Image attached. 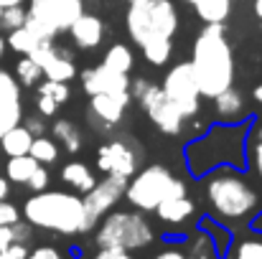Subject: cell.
Wrapping results in <instances>:
<instances>
[{"label":"cell","instance_id":"1","mask_svg":"<svg viewBox=\"0 0 262 259\" xmlns=\"http://www.w3.org/2000/svg\"><path fill=\"white\" fill-rule=\"evenodd\" d=\"M255 127V120H239V122H214L209 125L199 137L188 140L183 145V160L188 175L201 180L206 173L216 168H237L247 171L250 158H247V145H250V132Z\"/></svg>","mask_w":262,"mask_h":259},{"label":"cell","instance_id":"2","mask_svg":"<svg viewBox=\"0 0 262 259\" xmlns=\"http://www.w3.org/2000/svg\"><path fill=\"white\" fill-rule=\"evenodd\" d=\"M191 69L201 97L214 99L234 84V51L227 38L224 23H206L191 49Z\"/></svg>","mask_w":262,"mask_h":259},{"label":"cell","instance_id":"3","mask_svg":"<svg viewBox=\"0 0 262 259\" xmlns=\"http://www.w3.org/2000/svg\"><path fill=\"white\" fill-rule=\"evenodd\" d=\"M247 171H237V168H216V171L206 173L204 180V198L211 208L209 216L224 221V224H234V221H247L257 214L260 208V196L255 191V185L247 180Z\"/></svg>","mask_w":262,"mask_h":259},{"label":"cell","instance_id":"4","mask_svg":"<svg viewBox=\"0 0 262 259\" xmlns=\"http://www.w3.org/2000/svg\"><path fill=\"white\" fill-rule=\"evenodd\" d=\"M23 219L33 229H43L51 234L61 237H77V234H89L87 214L79 193L69 191H38L23 203Z\"/></svg>","mask_w":262,"mask_h":259},{"label":"cell","instance_id":"5","mask_svg":"<svg viewBox=\"0 0 262 259\" xmlns=\"http://www.w3.org/2000/svg\"><path fill=\"white\" fill-rule=\"evenodd\" d=\"M156 239V231L143 211H107L99 219L94 244L99 249H125L138 252L150 247Z\"/></svg>","mask_w":262,"mask_h":259},{"label":"cell","instance_id":"6","mask_svg":"<svg viewBox=\"0 0 262 259\" xmlns=\"http://www.w3.org/2000/svg\"><path fill=\"white\" fill-rule=\"evenodd\" d=\"M125 28L135 46H143L153 38H173L178 31V10L173 0H143L127 5Z\"/></svg>","mask_w":262,"mask_h":259},{"label":"cell","instance_id":"7","mask_svg":"<svg viewBox=\"0 0 262 259\" xmlns=\"http://www.w3.org/2000/svg\"><path fill=\"white\" fill-rule=\"evenodd\" d=\"M188 193L186 183L181 178H176L166 166H148L143 171H135V175L127 178V188H125V201L135 208V211H156V206L168 198V196H183Z\"/></svg>","mask_w":262,"mask_h":259},{"label":"cell","instance_id":"8","mask_svg":"<svg viewBox=\"0 0 262 259\" xmlns=\"http://www.w3.org/2000/svg\"><path fill=\"white\" fill-rule=\"evenodd\" d=\"M84 13V0H28L26 28L54 41Z\"/></svg>","mask_w":262,"mask_h":259},{"label":"cell","instance_id":"9","mask_svg":"<svg viewBox=\"0 0 262 259\" xmlns=\"http://www.w3.org/2000/svg\"><path fill=\"white\" fill-rule=\"evenodd\" d=\"M127 91L133 99H138V104L143 107V112L148 114L156 130H161L163 135H173V137L183 132L186 117L176 109V104L163 94V89L158 84H150L148 79H135L130 82Z\"/></svg>","mask_w":262,"mask_h":259},{"label":"cell","instance_id":"10","mask_svg":"<svg viewBox=\"0 0 262 259\" xmlns=\"http://www.w3.org/2000/svg\"><path fill=\"white\" fill-rule=\"evenodd\" d=\"M161 89L183 117H196L201 112V91H199L193 69H191L188 61H181V64L171 66L168 74L163 77Z\"/></svg>","mask_w":262,"mask_h":259},{"label":"cell","instance_id":"11","mask_svg":"<svg viewBox=\"0 0 262 259\" xmlns=\"http://www.w3.org/2000/svg\"><path fill=\"white\" fill-rule=\"evenodd\" d=\"M125 188H127V178H122V175H104L102 180H97L82 196L89 229H94L99 224V219L122 201Z\"/></svg>","mask_w":262,"mask_h":259},{"label":"cell","instance_id":"12","mask_svg":"<svg viewBox=\"0 0 262 259\" xmlns=\"http://www.w3.org/2000/svg\"><path fill=\"white\" fill-rule=\"evenodd\" d=\"M94 166H97V171H102L104 175L130 178L138 171V155H135V150L125 140H107L104 145L97 148Z\"/></svg>","mask_w":262,"mask_h":259},{"label":"cell","instance_id":"13","mask_svg":"<svg viewBox=\"0 0 262 259\" xmlns=\"http://www.w3.org/2000/svg\"><path fill=\"white\" fill-rule=\"evenodd\" d=\"M28 56L41 66L43 79H51V82H67V84H69V82L77 77V66H74L69 51L54 46V41L46 43V46H41V49H36V51L28 54Z\"/></svg>","mask_w":262,"mask_h":259},{"label":"cell","instance_id":"14","mask_svg":"<svg viewBox=\"0 0 262 259\" xmlns=\"http://www.w3.org/2000/svg\"><path fill=\"white\" fill-rule=\"evenodd\" d=\"M23 122V94L18 79L10 72L0 69V137Z\"/></svg>","mask_w":262,"mask_h":259},{"label":"cell","instance_id":"15","mask_svg":"<svg viewBox=\"0 0 262 259\" xmlns=\"http://www.w3.org/2000/svg\"><path fill=\"white\" fill-rule=\"evenodd\" d=\"M82 79V89L87 97L94 94H112V91H127L130 89V74H120V72H112L107 69L104 64L99 66H89L79 74Z\"/></svg>","mask_w":262,"mask_h":259},{"label":"cell","instance_id":"16","mask_svg":"<svg viewBox=\"0 0 262 259\" xmlns=\"http://www.w3.org/2000/svg\"><path fill=\"white\" fill-rule=\"evenodd\" d=\"M130 102H133L130 91L94 94L89 97V117L102 122V127H115L125 117V109L130 107Z\"/></svg>","mask_w":262,"mask_h":259},{"label":"cell","instance_id":"17","mask_svg":"<svg viewBox=\"0 0 262 259\" xmlns=\"http://www.w3.org/2000/svg\"><path fill=\"white\" fill-rule=\"evenodd\" d=\"M69 38H72V43L77 46V49H97L102 41H104V20L99 18V15H94V13H82L72 26H69Z\"/></svg>","mask_w":262,"mask_h":259},{"label":"cell","instance_id":"18","mask_svg":"<svg viewBox=\"0 0 262 259\" xmlns=\"http://www.w3.org/2000/svg\"><path fill=\"white\" fill-rule=\"evenodd\" d=\"M214 112L219 117V122H239V120H247L250 117V109H247V97L234 89V84L224 91H219L214 99Z\"/></svg>","mask_w":262,"mask_h":259},{"label":"cell","instance_id":"19","mask_svg":"<svg viewBox=\"0 0 262 259\" xmlns=\"http://www.w3.org/2000/svg\"><path fill=\"white\" fill-rule=\"evenodd\" d=\"M199 229L211 239L216 259H227L229 247H232V242H234V231H232L224 221H219V219H214V216H209V214L199 219Z\"/></svg>","mask_w":262,"mask_h":259},{"label":"cell","instance_id":"20","mask_svg":"<svg viewBox=\"0 0 262 259\" xmlns=\"http://www.w3.org/2000/svg\"><path fill=\"white\" fill-rule=\"evenodd\" d=\"M196 211V206H193V201L188 198V193H183V196H168V198H163L158 206H156V216L163 221V224H183L191 214Z\"/></svg>","mask_w":262,"mask_h":259},{"label":"cell","instance_id":"21","mask_svg":"<svg viewBox=\"0 0 262 259\" xmlns=\"http://www.w3.org/2000/svg\"><path fill=\"white\" fill-rule=\"evenodd\" d=\"M61 180H64V185H69L74 193H82V196L97 183L92 168H89L87 163H82V160H69L61 168Z\"/></svg>","mask_w":262,"mask_h":259},{"label":"cell","instance_id":"22","mask_svg":"<svg viewBox=\"0 0 262 259\" xmlns=\"http://www.w3.org/2000/svg\"><path fill=\"white\" fill-rule=\"evenodd\" d=\"M46 43H51V41L43 38V36H38V33H33V31L26 28V26L13 28V31H8V36H5V46L13 49V51L20 54V56H28V54H33L36 49L46 46Z\"/></svg>","mask_w":262,"mask_h":259},{"label":"cell","instance_id":"23","mask_svg":"<svg viewBox=\"0 0 262 259\" xmlns=\"http://www.w3.org/2000/svg\"><path fill=\"white\" fill-rule=\"evenodd\" d=\"M54 140L69 153V155H74V153H79L82 150V145H84V135H82V130L72 122V120H54Z\"/></svg>","mask_w":262,"mask_h":259},{"label":"cell","instance_id":"24","mask_svg":"<svg viewBox=\"0 0 262 259\" xmlns=\"http://www.w3.org/2000/svg\"><path fill=\"white\" fill-rule=\"evenodd\" d=\"M227 259H262V231L250 229L245 237H234Z\"/></svg>","mask_w":262,"mask_h":259},{"label":"cell","instance_id":"25","mask_svg":"<svg viewBox=\"0 0 262 259\" xmlns=\"http://www.w3.org/2000/svg\"><path fill=\"white\" fill-rule=\"evenodd\" d=\"M33 143V135L23 127V125H15L10 127L3 137H0V148L8 158H15V155H28V148Z\"/></svg>","mask_w":262,"mask_h":259},{"label":"cell","instance_id":"26","mask_svg":"<svg viewBox=\"0 0 262 259\" xmlns=\"http://www.w3.org/2000/svg\"><path fill=\"white\" fill-rule=\"evenodd\" d=\"M102 64L112 72H120V74H130L133 66H135V54L127 43H112L104 56H102Z\"/></svg>","mask_w":262,"mask_h":259},{"label":"cell","instance_id":"27","mask_svg":"<svg viewBox=\"0 0 262 259\" xmlns=\"http://www.w3.org/2000/svg\"><path fill=\"white\" fill-rule=\"evenodd\" d=\"M204 23H224L232 13V0H191Z\"/></svg>","mask_w":262,"mask_h":259},{"label":"cell","instance_id":"28","mask_svg":"<svg viewBox=\"0 0 262 259\" xmlns=\"http://www.w3.org/2000/svg\"><path fill=\"white\" fill-rule=\"evenodd\" d=\"M38 166H41V163L33 160L31 155H15V158H8V163H5V178L13 180V183L26 185V180L33 175V171H36Z\"/></svg>","mask_w":262,"mask_h":259},{"label":"cell","instance_id":"29","mask_svg":"<svg viewBox=\"0 0 262 259\" xmlns=\"http://www.w3.org/2000/svg\"><path fill=\"white\" fill-rule=\"evenodd\" d=\"M140 51L150 66H166L171 54H173V41L171 38H153V41L143 43Z\"/></svg>","mask_w":262,"mask_h":259},{"label":"cell","instance_id":"30","mask_svg":"<svg viewBox=\"0 0 262 259\" xmlns=\"http://www.w3.org/2000/svg\"><path fill=\"white\" fill-rule=\"evenodd\" d=\"M186 259H216V252H214V244H211V239L201 231V229H196L188 239H186Z\"/></svg>","mask_w":262,"mask_h":259},{"label":"cell","instance_id":"31","mask_svg":"<svg viewBox=\"0 0 262 259\" xmlns=\"http://www.w3.org/2000/svg\"><path fill=\"white\" fill-rule=\"evenodd\" d=\"M28 155L33 160H38L41 166H49V163L59 160V145H56V140H51L46 135H38V137H33V143L28 148Z\"/></svg>","mask_w":262,"mask_h":259},{"label":"cell","instance_id":"32","mask_svg":"<svg viewBox=\"0 0 262 259\" xmlns=\"http://www.w3.org/2000/svg\"><path fill=\"white\" fill-rule=\"evenodd\" d=\"M15 79H18L20 86H36L43 79V72H41V66H38L31 56H23V59H18V64H15Z\"/></svg>","mask_w":262,"mask_h":259},{"label":"cell","instance_id":"33","mask_svg":"<svg viewBox=\"0 0 262 259\" xmlns=\"http://www.w3.org/2000/svg\"><path fill=\"white\" fill-rule=\"evenodd\" d=\"M38 94H43V97H49V99H54L56 104H64V102H69V84L67 82H51V79H41L38 84Z\"/></svg>","mask_w":262,"mask_h":259},{"label":"cell","instance_id":"34","mask_svg":"<svg viewBox=\"0 0 262 259\" xmlns=\"http://www.w3.org/2000/svg\"><path fill=\"white\" fill-rule=\"evenodd\" d=\"M23 23H26V10H23V5H13V8H3V10H0V28L13 31V28H20Z\"/></svg>","mask_w":262,"mask_h":259},{"label":"cell","instance_id":"35","mask_svg":"<svg viewBox=\"0 0 262 259\" xmlns=\"http://www.w3.org/2000/svg\"><path fill=\"white\" fill-rule=\"evenodd\" d=\"M10 231H13V242H20V244H28L31 242V237H33V226L23 219H18L15 224H10Z\"/></svg>","mask_w":262,"mask_h":259},{"label":"cell","instance_id":"36","mask_svg":"<svg viewBox=\"0 0 262 259\" xmlns=\"http://www.w3.org/2000/svg\"><path fill=\"white\" fill-rule=\"evenodd\" d=\"M26 185H28L33 193H38V191H46V188H49V171H46L43 166H38V168L33 171V175L26 180Z\"/></svg>","mask_w":262,"mask_h":259},{"label":"cell","instance_id":"37","mask_svg":"<svg viewBox=\"0 0 262 259\" xmlns=\"http://www.w3.org/2000/svg\"><path fill=\"white\" fill-rule=\"evenodd\" d=\"M18 219H20V211H18L13 203L0 201V226H10V224H15Z\"/></svg>","mask_w":262,"mask_h":259},{"label":"cell","instance_id":"38","mask_svg":"<svg viewBox=\"0 0 262 259\" xmlns=\"http://www.w3.org/2000/svg\"><path fill=\"white\" fill-rule=\"evenodd\" d=\"M59 107H61V104H56L54 99H49V97H43V94H38V99H36V109H38L41 117H56Z\"/></svg>","mask_w":262,"mask_h":259},{"label":"cell","instance_id":"39","mask_svg":"<svg viewBox=\"0 0 262 259\" xmlns=\"http://www.w3.org/2000/svg\"><path fill=\"white\" fill-rule=\"evenodd\" d=\"M247 158H250V163H252V168L257 173V178L262 180V143H252V145H247Z\"/></svg>","mask_w":262,"mask_h":259},{"label":"cell","instance_id":"40","mask_svg":"<svg viewBox=\"0 0 262 259\" xmlns=\"http://www.w3.org/2000/svg\"><path fill=\"white\" fill-rule=\"evenodd\" d=\"M28 244H20V242H10L5 247V252L0 254V259H26L28 257Z\"/></svg>","mask_w":262,"mask_h":259},{"label":"cell","instance_id":"41","mask_svg":"<svg viewBox=\"0 0 262 259\" xmlns=\"http://www.w3.org/2000/svg\"><path fill=\"white\" fill-rule=\"evenodd\" d=\"M26 259H67V257H64L56 247H36V249L28 252Z\"/></svg>","mask_w":262,"mask_h":259},{"label":"cell","instance_id":"42","mask_svg":"<svg viewBox=\"0 0 262 259\" xmlns=\"http://www.w3.org/2000/svg\"><path fill=\"white\" fill-rule=\"evenodd\" d=\"M23 127H26L33 137L46 135V122H43L41 117H23Z\"/></svg>","mask_w":262,"mask_h":259},{"label":"cell","instance_id":"43","mask_svg":"<svg viewBox=\"0 0 262 259\" xmlns=\"http://www.w3.org/2000/svg\"><path fill=\"white\" fill-rule=\"evenodd\" d=\"M92 259H135V257L130 252H125V249H99Z\"/></svg>","mask_w":262,"mask_h":259},{"label":"cell","instance_id":"44","mask_svg":"<svg viewBox=\"0 0 262 259\" xmlns=\"http://www.w3.org/2000/svg\"><path fill=\"white\" fill-rule=\"evenodd\" d=\"M153 259H186V252H183L181 247H166V249H161Z\"/></svg>","mask_w":262,"mask_h":259},{"label":"cell","instance_id":"45","mask_svg":"<svg viewBox=\"0 0 262 259\" xmlns=\"http://www.w3.org/2000/svg\"><path fill=\"white\" fill-rule=\"evenodd\" d=\"M13 242V231H10V226H0V254L5 252V247Z\"/></svg>","mask_w":262,"mask_h":259},{"label":"cell","instance_id":"46","mask_svg":"<svg viewBox=\"0 0 262 259\" xmlns=\"http://www.w3.org/2000/svg\"><path fill=\"white\" fill-rule=\"evenodd\" d=\"M8 196H10V180L0 175V201H8Z\"/></svg>","mask_w":262,"mask_h":259},{"label":"cell","instance_id":"47","mask_svg":"<svg viewBox=\"0 0 262 259\" xmlns=\"http://www.w3.org/2000/svg\"><path fill=\"white\" fill-rule=\"evenodd\" d=\"M250 229H255V231H262V211H257L252 219H250Z\"/></svg>","mask_w":262,"mask_h":259},{"label":"cell","instance_id":"48","mask_svg":"<svg viewBox=\"0 0 262 259\" xmlns=\"http://www.w3.org/2000/svg\"><path fill=\"white\" fill-rule=\"evenodd\" d=\"M252 99H255L257 104H262V82L255 84V89H252Z\"/></svg>","mask_w":262,"mask_h":259},{"label":"cell","instance_id":"49","mask_svg":"<svg viewBox=\"0 0 262 259\" xmlns=\"http://www.w3.org/2000/svg\"><path fill=\"white\" fill-rule=\"evenodd\" d=\"M26 0H0V10L3 8H13V5H23Z\"/></svg>","mask_w":262,"mask_h":259},{"label":"cell","instance_id":"50","mask_svg":"<svg viewBox=\"0 0 262 259\" xmlns=\"http://www.w3.org/2000/svg\"><path fill=\"white\" fill-rule=\"evenodd\" d=\"M252 10L257 18H262V0H252Z\"/></svg>","mask_w":262,"mask_h":259},{"label":"cell","instance_id":"51","mask_svg":"<svg viewBox=\"0 0 262 259\" xmlns=\"http://www.w3.org/2000/svg\"><path fill=\"white\" fill-rule=\"evenodd\" d=\"M5 49H8V46H5V36H0V59L5 56Z\"/></svg>","mask_w":262,"mask_h":259},{"label":"cell","instance_id":"52","mask_svg":"<svg viewBox=\"0 0 262 259\" xmlns=\"http://www.w3.org/2000/svg\"><path fill=\"white\" fill-rule=\"evenodd\" d=\"M127 5H135V3H143V0H125Z\"/></svg>","mask_w":262,"mask_h":259},{"label":"cell","instance_id":"53","mask_svg":"<svg viewBox=\"0 0 262 259\" xmlns=\"http://www.w3.org/2000/svg\"><path fill=\"white\" fill-rule=\"evenodd\" d=\"M257 140L262 143V125H260V130H257Z\"/></svg>","mask_w":262,"mask_h":259},{"label":"cell","instance_id":"54","mask_svg":"<svg viewBox=\"0 0 262 259\" xmlns=\"http://www.w3.org/2000/svg\"><path fill=\"white\" fill-rule=\"evenodd\" d=\"M183 3H191V0H183Z\"/></svg>","mask_w":262,"mask_h":259}]
</instances>
